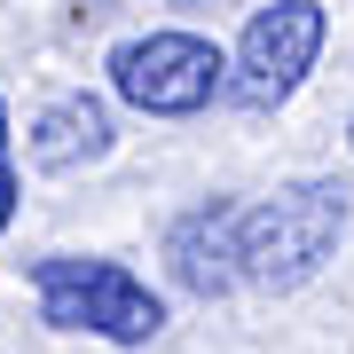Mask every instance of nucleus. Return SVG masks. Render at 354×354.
<instances>
[{"label":"nucleus","instance_id":"1","mask_svg":"<svg viewBox=\"0 0 354 354\" xmlns=\"http://www.w3.org/2000/svg\"><path fill=\"white\" fill-rule=\"evenodd\" d=\"M32 291H39L48 330H87V339H111V346H150L165 330V299L118 260L48 252V260H32Z\"/></svg>","mask_w":354,"mask_h":354},{"label":"nucleus","instance_id":"2","mask_svg":"<svg viewBox=\"0 0 354 354\" xmlns=\"http://www.w3.org/2000/svg\"><path fill=\"white\" fill-rule=\"evenodd\" d=\"M346 181H283L276 197L244 205V283L299 291L307 276H323L346 236Z\"/></svg>","mask_w":354,"mask_h":354},{"label":"nucleus","instance_id":"3","mask_svg":"<svg viewBox=\"0 0 354 354\" xmlns=\"http://www.w3.org/2000/svg\"><path fill=\"white\" fill-rule=\"evenodd\" d=\"M228 87V55L197 32H134L111 48V95L142 118H197Z\"/></svg>","mask_w":354,"mask_h":354},{"label":"nucleus","instance_id":"4","mask_svg":"<svg viewBox=\"0 0 354 354\" xmlns=\"http://www.w3.org/2000/svg\"><path fill=\"white\" fill-rule=\"evenodd\" d=\"M323 39H330V8H323V0H268L252 24H244L236 55H228V95L252 102V111L291 102L299 79L315 71Z\"/></svg>","mask_w":354,"mask_h":354},{"label":"nucleus","instance_id":"5","mask_svg":"<svg viewBox=\"0 0 354 354\" xmlns=\"http://www.w3.org/2000/svg\"><path fill=\"white\" fill-rule=\"evenodd\" d=\"M165 268L189 299H221L244 283V205L236 197H197L165 228Z\"/></svg>","mask_w":354,"mask_h":354},{"label":"nucleus","instance_id":"6","mask_svg":"<svg viewBox=\"0 0 354 354\" xmlns=\"http://www.w3.org/2000/svg\"><path fill=\"white\" fill-rule=\"evenodd\" d=\"M111 102L102 95H64V102H48V111L32 118V165L39 174H79V165H95V158H111Z\"/></svg>","mask_w":354,"mask_h":354},{"label":"nucleus","instance_id":"7","mask_svg":"<svg viewBox=\"0 0 354 354\" xmlns=\"http://www.w3.org/2000/svg\"><path fill=\"white\" fill-rule=\"evenodd\" d=\"M16 221V150H8V102H0V236Z\"/></svg>","mask_w":354,"mask_h":354},{"label":"nucleus","instance_id":"8","mask_svg":"<svg viewBox=\"0 0 354 354\" xmlns=\"http://www.w3.org/2000/svg\"><path fill=\"white\" fill-rule=\"evenodd\" d=\"M174 8H205V0H174Z\"/></svg>","mask_w":354,"mask_h":354},{"label":"nucleus","instance_id":"9","mask_svg":"<svg viewBox=\"0 0 354 354\" xmlns=\"http://www.w3.org/2000/svg\"><path fill=\"white\" fill-rule=\"evenodd\" d=\"M346 150H354V127H346Z\"/></svg>","mask_w":354,"mask_h":354}]
</instances>
